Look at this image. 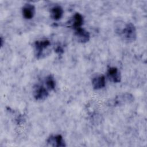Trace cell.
Instances as JSON below:
<instances>
[{
    "mask_svg": "<svg viewBox=\"0 0 147 147\" xmlns=\"http://www.w3.org/2000/svg\"><path fill=\"white\" fill-rule=\"evenodd\" d=\"M3 40L2 37H1V47L3 46Z\"/></svg>",
    "mask_w": 147,
    "mask_h": 147,
    "instance_id": "4fadbf2b",
    "label": "cell"
},
{
    "mask_svg": "<svg viewBox=\"0 0 147 147\" xmlns=\"http://www.w3.org/2000/svg\"><path fill=\"white\" fill-rule=\"evenodd\" d=\"M74 36L76 41L80 43H86L90 38L89 32L82 28L75 29Z\"/></svg>",
    "mask_w": 147,
    "mask_h": 147,
    "instance_id": "277c9868",
    "label": "cell"
},
{
    "mask_svg": "<svg viewBox=\"0 0 147 147\" xmlns=\"http://www.w3.org/2000/svg\"><path fill=\"white\" fill-rule=\"evenodd\" d=\"M107 76L109 80L115 83H119L121 80V75L119 69L115 67H111L107 69Z\"/></svg>",
    "mask_w": 147,
    "mask_h": 147,
    "instance_id": "5b68a950",
    "label": "cell"
},
{
    "mask_svg": "<svg viewBox=\"0 0 147 147\" xmlns=\"http://www.w3.org/2000/svg\"><path fill=\"white\" fill-rule=\"evenodd\" d=\"M64 10L63 8L59 5H56L52 7L50 10L51 18L55 21L60 20L63 16Z\"/></svg>",
    "mask_w": 147,
    "mask_h": 147,
    "instance_id": "30bf717a",
    "label": "cell"
},
{
    "mask_svg": "<svg viewBox=\"0 0 147 147\" xmlns=\"http://www.w3.org/2000/svg\"><path fill=\"white\" fill-rule=\"evenodd\" d=\"M51 45L48 40H42L36 41L34 43V50L35 56L37 59H40L43 55L44 51Z\"/></svg>",
    "mask_w": 147,
    "mask_h": 147,
    "instance_id": "7a4b0ae2",
    "label": "cell"
},
{
    "mask_svg": "<svg viewBox=\"0 0 147 147\" xmlns=\"http://www.w3.org/2000/svg\"><path fill=\"white\" fill-rule=\"evenodd\" d=\"M119 35L125 41L128 42L134 41L137 38L136 28L132 23H127L119 30Z\"/></svg>",
    "mask_w": 147,
    "mask_h": 147,
    "instance_id": "6da1fadb",
    "label": "cell"
},
{
    "mask_svg": "<svg viewBox=\"0 0 147 147\" xmlns=\"http://www.w3.org/2000/svg\"><path fill=\"white\" fill-rule=\"evenodd\" d=\"M47 143L53 147H64L66 146L63 137L60 134L52 135L47 140Z\"/></svg>",
    "mask_w": 147,
    "mask_h": 147,
    "instance_id": "8992f818",
    "label": "cell"
},
{
    "mask_svg": "<svg viewBox=\"0 0 147 147\" xmlns=\"http://www.w3.org/2000/svg\"><path fill=\"white\" fill-rule=\"evenodd\" d=\"M45 87L48 89V91H52L55 88L56 81L54 77L52 75H48L46 76L44 80Z\"/></svg>",
    "mask_w": 147,
    "mask_h": 147,
    "instance_id": "7c38bea8",
    "label": "cell"
},
{
    "mask_svg": "<svg viewBox=\"0 0 147 147\" xmlns=\"http://www.w3.org/2000/svg\"><path fill=\"white\" fill-rule=\"evenodd\" d=\"M36 13L35 6L30 3H27L22 8L23 17L26 20H30L33 18Z\"/></svg>",
    "mask_w": 147,
    "mask_h": 147,
    "instance_id": "52a82bcc",
    "label": "cell"
},
{
    "mask_svg": "<svg viewBox=\"0 0 147 147\" xmlns=\"http://www.w3.org/2000/svg\"><path fill=\"white\" fill-rule=\"evenodd\" d=\"M92 86L94 90H100L106 86V78L103 75H98L92 79Z\"/></svg>",
    "mask_w": 147,
    "mask_h": 147,
    "instance_id": "ba28073f",
    "label": "cell"
},
{
    "mask_svg": "<svg viewBox=\"0 0 147 147\" xmlns=\"http://www.w3.org/2000/svg\"><path fill=\"white\" fill-rule=\"evenodd\" d=\"M49 95L48 89L42 85L36 84L33 88V95L37 100H41L46 99Z\"/></svg>",
    "mask_w": 147,
    "mask_h": 147,
    "instance_id": "3957f363",
    "label": "cell"
},
{
    "mask_svg": "<svg viewBox=\"0 0 147 147\" xmlns=\"http://www.w3.org/2000/svg\"><path fill=\"white\" fill-rule=\"evenodd\" d=\"M84 22V18L83 16L79 13H76L72 20V26L75 29L82 28Z\"/></svg>",
    "mask_w": 147,
    "mask_h": 147,
    "instance_id": "8fae6325",
    "label": "cell"
},
{
    "mask_svg": "<svg viewBox=\"0 0 147 147\" xmlns=\"http://www.w3.org/2000/svg\"><path fill=\"white\" fill-rule=\"evenodd\" d=\"M134 100L133 96L129 93H124L119 95L115 99L114 103L115 105H121L124 103H129Z\"/></svg>",
    "mask_w": 147,
    "mask_h": 147,
    "instance_id": "9c48e42d",
    "label": "cell"
}]
</instances>
